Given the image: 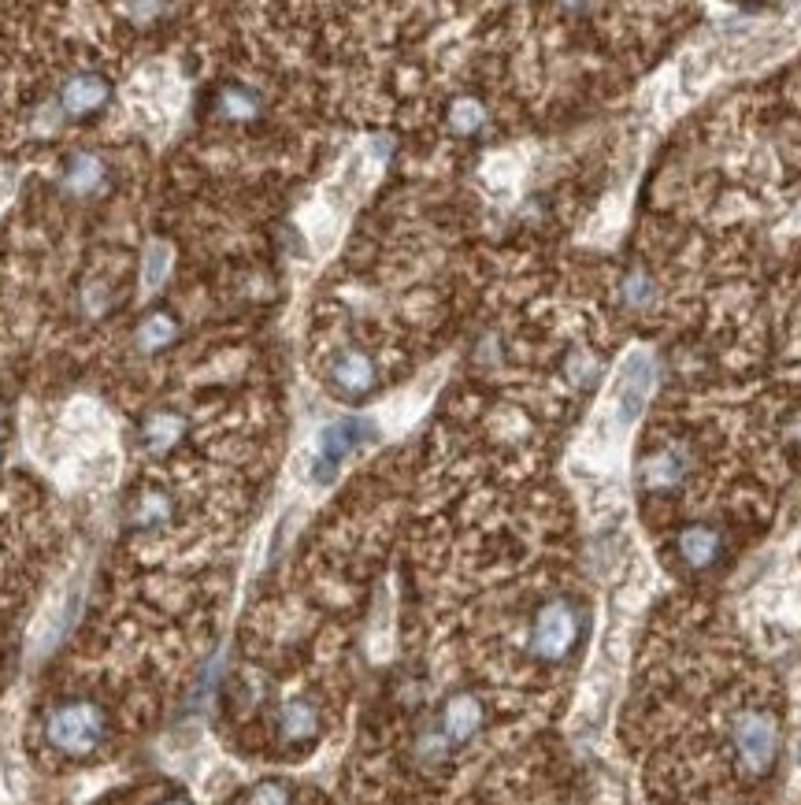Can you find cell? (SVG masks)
<instances>
[{
	"mask_svg": "<svg viewBox=\"0 0 801 805\" xmlns=\"http://www.w3.org/2000/svg\"><path fill=\"white\" fill-rule=\"evenodd\" d=\"M445 123L456 137H475L486 126V108L483 101H475V97H456L445 112Z\"/></svg>",
	"mask_w": 801,
	"mask_h": 805,
	"instance_id": "cell-15",
	"label": "cell"
},
{
	"mask_svg": "<svg viewBox=\"0 0 801 805\" xmlns=\"http://www.w3.org/2000/svg\"><path fill=\"white\" fill-rule=\"evenodd\" d=\"M156 805H193V802L182 798V794H174V798H163V802H156Z\"/></svg>",
	"mask_w": 801,
	"mask_h": 805,
	"instance_id": "cell-17",
	"label": "cell"
},
{
	"mask_svg": "<svg viewBox=\"0 0 801 805\" xmlns=\"http://www.w3.org/2000/svg\"><path fill=\"white\" fill-rule=\"evenodd\" d=\"M45 742L60 758H93L109 742V713L90 698H64L45 713Z\"/></svg>",
	"mask_w": 801,
	"mask_h": 805,
	"instance_id": "cell-1",
	"label": "cell"
},
{
	"mask_svg": "<svg viewBox=\"0 0 801 805\" xmlns=\"http://www.w3.org/2000/svg\"><path fill=\"white\" fill-rule=\"evenodd\" d=\"M179 316L168 309H153L149 316H142L138 331H134V346L142 353H163L179 342Z\"/></svg>",
	"mask_w": 801,
	"mask_h": 805,
	"instance_id": "cell-13",
	"label": "cell"
},
{
	"mask_svg": "<svg viewBox=\"0 0 801 805\" xmlns=\"http://www.w3.org/2000/svg\"><path fill=\"white\" fill-rule=\"evenodd\" d=\"M112 182V164L101 153L82 149L75 156H67L64 164V190L71 198H101Z\"/></svg>",
	"mask_w": 801,
	"mask_h": 805,
	"instance_id": "cell-7",
	"label": "cell"
},
{
	"mask_svg": "<svg viewBox=\"0 0 801 805\" xmlns=\"http://www.w3.org/2000/svg\"><path fill=\"white\" fill-rule=\"evenodd\" d=\"M171 519H174V497L168 490L145 487L131 497V505H126V527H131V532H160V527H168Z\"/></svg>",
	"mask_w": 801,
	"mask_h": 805,
	"instance_id": "cell-10",
	"label": "cell"
},
{
	"mask_svg": "<svg viewBox=\"0 0 801 805\" xmlns=\"http://www.w3.org/2000/svg\"><path fill=\"white\" fill-rule=\"evenodd\" d=\"M246 805H293V787L282 780H263L246 794Z\"/></svg>",
	"mask_w": 801,
	"mask_h": 805,
	"instance_id": "cell-16",
	"label": "cell"
},
{
	"mask_svg": "<svg viewBox=\"0 0 801 805\" xmlns=\"http://www.w3.org/2000/svg\"><path fill=\"white\" fill-rule=\"evenodd\" d=\"M483 724H486V705L478 702L472 691H456L453 698H445L435 728L442 731V739L456 750V746L472 742L475 735L483 731Z\"/></svg>",
	"mask_w": 801,
	"mask_h": 805,
	"instance_id": "cell-6",
	"label": "cell"
},
{
	"mask_svg": "<svg viewBox=\"0 0 801 805\" xmlns=\"http://www.w3.org/2000/svg\"><path fill=\"white\" fill-rule=\"evenodd\" d=\"M586 631V613L575 597H550L545 605H539L531 620V657L542 664H561L579 650Z\"/></svg>",
	"mask_w": 801,
	"mask_h": 805,
	"instance_id": "cell-2",
	"label": "cell"
},
{
	"mask_svg": "<svg viewBox=\"0 0 801 805\" xmlns=\"http://www.w3.org/2000/svg\"><path fill=\"white\" fill-rule=\"evenodd\" d=\"M319 728H324V716H319V705L312 698H290L282 702V709L275 716V731L286 746H308L319 739Z\"/></svg>",
	"mask_w": 801,
	"mask_h": 805,
	"instance_id": "cell-9",
	"label": "cell"
},
{
	"mask_svg": "<svg viewBox=\"0 0 801 805\" xmlns=\"http://www.w3.org/2000/svg\"><path fill=\"white\" fill-rule=\"evenodd\" d=\"M327 382H330V390H335L338 398H346V401L368 398L371 390L379 387L375 357H371V353H364V349H341L338 357L330 360Z\"/></svg>",
	"mask_w": 801,
	"mask_h": 805,
	"instance_id": "cell-5",
	"label": "cell"
},
{
	"mask_svg": "<svg viewBox=\"0 0 801 805\" xmlns=\"http://www.w3.org/2000/svg\"><path fill=\"white\" fill-rule=\"evenodd\" d=\"M364 431H368V427L360 424V420H338V424H330V427L324 431V435H319V465H327L324 479H327L330 471H335L349 454H353L357 441H360V435H364Z\"/></svg>",
	"mask_w": 801,
	"mask_h": 805,
	"instance_id": "cell-12",
	"label": "cell"
},
{
	"mask_svg": "<svg viewBox=\"0 0 801 805\" xmlns=\"http://www.w3.org/2000/svg\"><path fill=\"white\" fill-rule=\"evenodd\" d=\"M109 101H112V82L101 71H78L60 86V112L75 123L101 115Z\"/></svg>",
	"mask_w": 801,
	"mask_h": 805,
	"instance_id": "cell-4",
	"label": "cell"
},
{
	"mask_svg": "<svg viewBox=\"0 0 801 805\" xmlns=\"http://www.w3.org/2000/svg\"><path fill=\"white\" fill-rule=\"evenodd\" d=\"M212 108H216V115L219 120H227V123H252V120H260V93L257 90H249V86H223V90L216 93V101H212Z\"/></svg>",
	"mask_w": 801,
	"mask_h": 805,
	"instance_id": "cell-14",
	"label": "cell"
},
{
	"mask_svg": "<svg viewBox=\"0 0 801 805\" xmlns=\"http://www.w3.org/2000/svg\"><path fill=\"white\" fill-rule=\"evenodd\" d=\"M676 554L690 572H706L724 557V532L712 524H690L676 538Z\"/></svg>",
	"mask_w": 801,
	"mask_h": 805,
	"instance_id": "cell-8",
	"label": "cell"
},
{
	"mask_svg": "<svg viewBox=\"0 0 801 805\" xmlns=\"http://www.w3.org/2000/svg\"><path fill=\"white\" fill-rule=\"evenodd\" d=\"M798 761H801V746H798Z\"/></svg>",
	"mask_w": 801,
	"mask_h": 805,
	"instance_id": "cell-18",
	"label": "cell"
},
{
	"mask_svg": "<svg viewBox=\"0 0 801 805\" xmlns=\"http://www.w3.org/2000/svg\"><path fill=\"white\" fill-rule=\"evenodd\" d=\"M731 750L746 780H765L779 758V720L768 709H742L731 720Z\"/></svg>",
	"mask_w": 801,
	"mask_h": 805,
	"instance_id": "cell-3",
	"label": "cell"
},
{
	"mask_svg": "<svg viewBox=\"0 0 801 805\" xmlns=\"http://www.w3.org/2000/svg\"><path fill=\"white\" fill-rule=\"evenodd\" d=\"M185 431H190V424H185L182 412L160 409V412H149V416H145L142 441H145V449H149V454H171V449L182 446Z\"/></svg>",
	"mask_w": 801,
	"mask_h": 805,
	"instance_id": "cell-11",
	"label": "cell"
}]
</instances>
